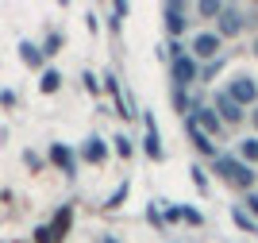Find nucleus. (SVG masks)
<instances>
[{
	"mask_svg": "<svg viewBox=\"0 0 258 243\" xmlns=\"http://www.w3.org/2000/svg\"><path fill=\"white\" fill-rule=\"evenodd\" d=\"M212 170L220 174V178H227L235 189H247V193H254V166H247V162H239L235 155H216L212 159Z\"/></svg>",
	"mask_w": 258,
	"mask_h": 243,
	"instance_id": "obj_1",
	"label": "nucleus"
},
{
	"mask_svg": "<svg viewBox=\"0 0 258 243\" xmlns=\"http://www.w3.org/2000/svg\"><path fill=\"white\" fill-rule=\"evenodd\" d=\"M170 77H173V89H189V85L201 77V66H197L193 54H181L170 62Z\"/></svg>",
	"mask_w": 258,
	"mask_h": 243,
	"instance_id": "obj_2",
	"label": "nucleus"
},
{
	"mask_svg": "<svg viewBox=\"0 0 258 243\" xmlns=\"http://www.w3.org/2000/svg\"><path fill=\"white\" fill-rule=\"evenodd\" d=\"M224 93L231 96L239 108H243V105H258V81H254V77H247V74H239L235 81L224 89Z\"/></svg>",
	"mask_w": 258,
	"mask_h": 243,
	"instance_id": "obj_3",
	"label": "nucleus"
},
{
	"mask_svg": "<svg viewBox=\"0 0 258 243\" xmlns=\"http://www.w3.org/2000/svg\"><path fill=\"white\" fill-rule=\"evenodd\" d=\"M143 124H147V135H143V151H147V159L162 162V159H166V151H162V139H158V127H154V116H151V112H143Z\"/></svg>",
	"mask_w": 258,
	"mask_h": 243,
	"instance_id": "obj_4",
	"label": "nucleus"
},
{
	"mask_svg": "<svg viewBox=\"0 0 258 243\" xmlns=\"http://www.w3.org/2000/svg\"><path fill=\"white\" fill-rule=\"evenodd\" d=\"M193 54L205 58V62H216V58H220V35L216 31H201L193 39Z\"/></svg>",
	"mask_w": 258,
	"mask_h": 243,
	"instance_id": "obj_5",
	"label": "nucleus"
},
{
	"mask_svg": "<svg viewBox=\"0 0 258 243\" xmlns=\"http://www.w3.org/2000/svg\"><path fill=\"white\" fill-rule=\"evenodd\" d=\"M162 16H166V31H170L173 39H177V35L185 31V23H189V20H185V4H181V0L166 4V8H162Z\"/></svg>",
	"mask_w": 258,
	"mask_h": 243,
	"instance_id": "obj_6",
	"label": "nucleus"
},
{
	"mask_svg": "<svg viewBox=\"0 0 258 243\" xmlns=\"http://www.w3.org/2000/svg\"><path fill=\"white\" fill-rule=\"evenodd\" d=\"M70 224H74V209H70V205H62V209L54 212V220L46 224V228H50V239L62 243L66 235H70Z\"/></svg>",
	"mask_w": 258,
	"mask_h": 243,
	"instance_id": "obj_7",
	"label": "nucleus"
},
{
	"mask_svg": "<svg viewBox=\"0 0 258 243\" xmlns=\"http://www.w3.org/2000/svg\"><path fill=\"white\" fill-rule=\"evenodd\" d=\"M243 23H247V20H243V12H239V8H227V4H224V12H220V31H216V35L235 39V35L243 31Z\"/></svg>",
	"mask_w": 258,
	"mask_h": 243,
	"instance_id": "obj_8",
	"label": "nucleus"
},
{
	"mask_svg": "<svg viewBox=\"0 0 258 243\" xmlns=\"http://www.w3.org/2000/svg\"><path fill=\"white\" fill-rule=\"evenodd\" d=\"M50 162L62 170V174H70V178L77 174V159H74V151L66 147V143H50Z\"/></svg>",
	"mask_w": 258,
	"mask_h": 243,
	"instance_id": "obj_9",
	"label": "nucleus"
},
{
	"mask_svg": "<svg viewBox=\"0 0 258 243\" xmlns=\"http://www.w3.org/2000/svg\"><path fill=\"white\" fill-rule=\"evenodd\" d=\"M212 108H216V116H220V124H239V120H243V108H239L227 93L216 96V105H212Z\"/></svg>",
	"mask_w": 258,
	"mask_h": 243,
	"instance_id": "obj_10",
	"label": "nucleus"
},
{
	"mask_svg": "<svg viewBox=\"0 0 258 243\" xmlns=\"http://www.w3.org/2000/svg\"><path fill=\"white\" fill-rule=\"evenodd\" d=\"M185 131H189V139H193V147L201 151V155H208V159H216V155H220V151H216V143H212V139H208V135H205V131H201V127H197L189 116H185Z\"/></svg>",
	"mask_w": 258,
	"mask_h": 243,
	"instance_id": "obj_11",
	"label": "nucleus"
},
{
	"mask_svg": "<svg viewBox=\"0 0 258 243\" xmlns=\"http://www.w3.org/2000/svg\"><path fill=\"white\" fill-rule=\"evenodd\" d=\"M81 155H85V162L100 166V162L108 159V147H104V139H100V135H89V139H85V151H81Z\"/></svg>",
	"mask_w": 258,
	"mask_h": 243,
	"instance_id": "obj_12",
	"label": "nucleus"
},
{
	"mask_svg": "<svg viewBox=\"0 0 258 243\" xmlns=\"http://www.w3.org/2000/svg\"><path fill=\"white\" fill-rule=\"evenodd\" d=\"M20 58H23V66H31V70H43V46H35L31 39H23L20 42Z\"/></svg>",
	"mask_w": 258,
	"mask_h": 243,
	"instance_id": "obj_13",
	"label": "nucleus"
},
{
	"mask_svg": "<svg viewBox=\"0 0 258 243\" xmlns=\"http://www.w3.org/2000/svg\"><path fill=\"white\" fill-rule=\"evenodd\" d=\"M239 162H258V139L250 135V139H239Z\"/></svg>",
	"mask_w": 258,
	"mask_h": 243,
	"instance_id": "obj_14",
	"label": "nucleus"
},
{
	"mask_svg": "<svg viewBox=\"0 0 258 243\" xmlns=\"http://www.w3.org/2000/svg\"><path fill=\"white\" fill-rule=\"evenodd\" d=\"M39 89H43V93H58V89H62V74H58V70H43Z\"/></svg>",
	"mask_w": 258,
	"mask_h": 243,
	"instance_id": "obj_15",
	"label": "nucleus"
},
{
	"mask_svg": "<svg viewBox=\"0 0 258 243\" xmlns=\"http://www.w3.org/2000/svg\"><path fill=\"white\" fill-rule=\"evenodd\" d=\"M170 101H173V108H177L181 116H189V112H193V101H189V93H185V89H170Z\"/></svg>",
	"mask_w": 258,
	"mask_h": 243,
	"instance_id": "obj_16",
	"label": "nucleus"
},
{
	"mask_svg": "<svg viewBox=\"0 0 258 243\" xmlns=\"http://www.w3.org/2000/svg\"><path fill=\"white\" fill-rule=\"evenodd\" d=\"M231 220H235L239 228H243V232H258V220H250V216H247L243 209H231Z\"/></svg>",
	"mask_w": 258,
	"mask_h": 243,
	"instance_id": "obj_17",
	"label": "nucleus"
},
{
	"mask_svg": "<svg viewBox=\"0 0 258 243\" xmlns=\"http://www.w3.org/2000/svg\"><path fill=\"white\" fill-rule=\"evenodd\" d=\"M58 51H62V35L50 31V35H46V42H43V58H50V54H58Z\"/></svg>",
	"mask_w": 258,
	"mask_h": 243,
	"instance_id": "obj_18",
	"label": "nucleus"
},
{
	"mask_svg": "<svg viewBox=\"0 0 258 243\" xmlns=\"http://www.w3.org/2000/svg\"><path fill=\"white\" fill-rule=\"evenodd\" d=\"M112 143H116V155H119V159H131V151H135V147H131V139H127V135H116Z\"/></svg>",
	"mask_w": 258,
	"mask_h": 243,
	"instance_id": "obj_19",
	"label": "nucleus"
},
{
	"mask_svg": "<svg viewBox=\"0 0 258 243\" xmlns=\"http://www.w3.org/2000/svg\"><path fill=\"white\" fill-rule=\"evenodd\" d=\"M189 174H193V185H197V189L208 193V178H205V170H201V166H189Z\"/></svg>",
	"mask_w": 258,
	"mask_h": 243,
	"instance_id": "obj_20",
	"label": "nucleus"
},
{
	"mask_svg": "<svg viewBox=\"0 0 258 243\" xmlns=\"http://www.w3.org/2000/svg\"><path fill=\"white\" fill-rule=\"evenodd\" d=\"M123 201H127V181H123V185H119V189L112 193V197H108V209H119Z\"/></svg>",
	"mask_w": 258,
	"mask_h": 243,
	"instance_id": "obj_21",
	"label": "nucleus"
},
{
	"mask_svg": "<svg viewBox=\"0 0 258 243\" xmlns=\"http://www.w3.org/2000/svg\"><path fill=\"white\" fill-rule=\"evenodd\" d=\"M220 12H224V4H216V0H205V4H201V16H208V20H220Z\"/></svg>",
	"mask_w": 258,
	"mask_h": 243,
	"instance_id": "obj_22",
	"label": "nucleus"
},
{
	"mask_svg": "<svg viewBox=\"0 0 258 243\" xmlns=\"http://www.w3.org/2000/svg\"><path fill=\"white\" fill-rule=\"evenodd\" d=\"M250 220H258V193H247V209H243Z\"/></svg>",
	"mask_w": 258,
	"mask_h": 243,
	"instance_id": "obj_23",
	"label": "nucleus"
},
{
	"mask_svg": "<svg viewBox=\"0 0 258 243\" xmlns=\"http://www.w3.org/2000/svg\"><path fill=\"white\" fill-rule=\"evenodd\" d=\"M23 162H27V166H31V170H43V159H39L35 151H23Z\"/></svg>",
	"mask_w": 258,
	"mask_h": 243,
	"instance_id": "obj_24",
	"label": "nucleus"
},
{
	"mask_svg": "<svg viewBox=\"0 0 258 243\" xmlns=\"http://www.w3.org/2000/svg\"><path fill=\"white\" fill-rule=\"evenodd\" d=\"M35 243H54V239H50V228H46V224H39V228H35Z\"/></svg>",
	"mask_w": 258,
	"mask_h": 243,
	"instance_id": "obj_25",
	"label": "nucleus"
},
{
	"mask_svg": "<svg viewBox=\"0 0 258 243\" xmlns=\"http://www.w3.org/2000/svg\"><path fill=\"white\" fill-rule=\"evenodd\" d=\"M85 89L97 96V93H100V77H97V74H85Z\"/></svg>",
	"mask_w": 258,
	"mask_h": 243,
	"instance_id": "obj_26",
	"label": "nucleus"
},
{
	"mask_svg": "<svg viewBox=\"0 0 258 243\" xmlns=\"http://www.w3.org/2000/svg\"><path fill=\"white\" fill-rule=\"evenodd\" d=\"M220 70H224V62H220V58H216V62H208V70H205V81H212V77L220 74Z\"/></svg>",
	"mask_w": 258,
	"mask_h": 243,
	"instance_id": "obj_27",
	"label": "nucleus"
},
{
	"mask_svg": "<svg viewBox=\"0 0 258 243\" xmlns=\"http://www.w3.org/2000/svg\"><path fill=\"white\" fill-rule=\"evenodd\" d=\"M0 105L12 108V105H16V93H12V89H0Z\"/></svg>",
	"mask_w": 258,
	"mask_h": 243,
	"instance_id": "obj_28",
	"label": "nucleus"
},
{
	"mask_svg": "<svg viewBox=\"0 0 258 243\" xmlns=\"http://www.w3.org/2000/svg\"><path fill=\"white\" fill-rule=\"evenodd\" d=\"M181 220H189V224H201V212H197V209H181Z\"/></svg>",
	"mask_w": 258,
	"mask_h": 243,
	"instance_id": "obj_29",
	"label": "nucleus"
},
{
	"mask_svg": "<svg viewBox=\"0 0 258 243\" xmlns=\"http://www.w3.org/2000/svg\"><path fill=\"white\" fill-rule=\"evenodd\" d=\"M166 220L177 224V220H181V209H177V205H170V209H166Z\"/></svg>",
	"mask_w": 258,
	"mask_h": 243,
	"instance_id": "obj_30",
	"label": "nucleus"
},
{
	"mask_svg": "<svg viewBox=\"0 0 258 243\" xmlns=\"http://www.w3.org/2000/svg\"><path fill=\"white\" fill-rule=\"evenodd\" d=\"M250 124H254V127H258V105H254V112H250Z\"/></svg>",
	"mask_w": 258,
	"mask_h": 243,
	"instance_id": "obj_31",
	"label": "nucleus"
},
{
	"mask_svg": "<svg viewBox=\"0 0 258 243\" xmlns=\"http://www.w3.org/2000/svg\"><path fill=\"white\" fill-rule=\"evenodd\" d=\"M250 51H254V58H258V39H254V46H250Z\"/></svg>",
	"mask_w": 258,
	"mask_h": 243,
	"instance_id": "obj_32",
	"label": "nucleus"
},
{
	"mask_svg": "<svg viewBox=\"0 0 258 243\" xmlns=\"http://www.w3.org/2000/svg\"><path fill=\"white\" fill-rule=\"evenodd\" d=\"M104 243H119V239H104Z\"/></svg>",
	"mask_w": 258,
	"mask_h": 243,
	"instance_id": "obj_33",
	"label": "nucleus"
}]
</instances>
